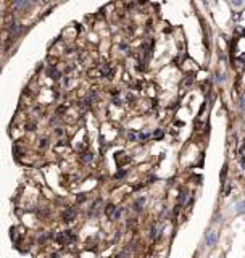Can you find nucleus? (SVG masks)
I'll list each match as a JSON object with an SVG mask.
<instances>
[{
    "label": "nucleus",
    "mask_w": 245,
    "mask_h": 258,
    "mask_svg": "<svg viewBox=\"0 0 245 258\" xmlns=\"http://www.w3.org/2000/svg\"><path fill=\"white\" fill-rule=\"evenodd\" d=\"M76 239V235L73 234V231H64V232H60L56 235V242L60 243V245H66V243L73 242Z\"/></svg>",
    "instance_id": "1"
},
{
    "label": "nucleus",
    "mask_w": 245,
    "mask_h": 258,
    "mask_svg": "<svg viewBox=\"0 0 245 258\" xmlns=\"http://www.w3.org/2000/svg\"><path fill=\"white\" fill-rule=\"evenodd\" d=\"M74 216H76V211H74L73 208H68V210H64V211H63V214H61L63 221H66V223H69V221H73V219H74Z\"/></svg>",
    "instance_id": "2"
},
{
    "label": "nucleus",
    "mask_w": 245,
    "mask_h": 258,
    "mask_svg": "<svg viewBox=\"0 0 245 258\" xmlns=\"http://www.w3.org/2000/svg\"><path fill=\"white\" fill-rule=\"evenodd\" d=\"M161 231H163V224H161V223L153 224V226H152V231H150V237H152V239H156L158 235L161 234Z\"/></svg>",
    "instance_id": "3"
},
{
    "label": "nucleus",
    "mask_w": 245,
    "mask_h": 258,
    "mask_svg": "<svg viewBox=\"0 0 245 258\" xmlns=\"http://www.w3.org/2000/svg\"><path fill=\"white\" fill-rule=\"evenodd\" d=\"M216 240H218V234L216 232H208L206 234V245L208 247H213L216 243Z\"/></svg>",
    "instance_id": "4"
},
{
    "label": "nucleus",
    "mask_w": 245,
    "mask_h": 258,
    "mask_svg": "<svg viewBox=\"0 0 245 258\" xmlns=\"http://www.w3.org/2000/svg\"><path fill=\"white\" fill-rule=\"evenodd\" d=\"M47 76H50L52 79H60V71L55 69L53 66H48L47 68Z\"/></svg>",
    "instance_id": "5"
},
{
    "label": "nucleus",
    "mask_w": 245,
    "mask_h": 258,
    "mask_svg": "<svg viewBox=\"0 0 245 258\" xmlns=\"http://www.w3.org/2000/svg\"><path fill=\"white\" fill-rule=\"evenodd\" d=\"M143 205H145V197H139V198L134 202V210H135V211H140V210L143 208Z\"/></svg>",
    "instance_id": "6"
},
{
    "label": "nucleus",
    "mask_w": 245,
    "mask_h": 258,
    "mask_svg": "<svg viewBox=\"0 0 245 258\" xmlns=\"http://www.w3.org/2000/svg\"><path fill=\"white\" fill-rule=\"evenodd\" d=\"M100 71H102L103 77H108V76H111V74H113V69H111L110 64H103V66L100 68Z\"/></svg>",
    "instance_id": "7"
},
{
    "label": "nucleus",
    "mask_w": 245,
    "mask_h": 258,
    "mask_svg": "<svg viewBox=\"0 0 245 258\" xmlns=\"http://www.w3.org/2000/svg\"><path fill=\"white\" fill-rule=\"evenodd\" d=\"M26 5H27V0H16L15 2V5H13V10H23V8H26Z\"/></svg>",
    "instance_id": "8"
},
{
    "label": "nucleus",
    "mask_w": 245,
    "mask_h": 258,
    "mask_svg": "<svg viewBox=\"0 0 245 258\" xmlns=\"http://www.w3.org/2000/svg\"><path fill=\"white\" fill-rule=\"evenodd\" d=\"M114 213H116V206L114 205H106V216L108 218H114Z\"/></svg>",
    "instance_id": "9"
},
{
    "label": "nucleus",
    "mask_w": 245,
    "mask_h": 258,
    "mask_svg": "<svg viewBox=\"0 0 245 258\" xmlns=\"http://www.w3.org/2000/svg\"><path fill=\"white\" fill-rule=\"evenodd\" d=\"M81 160H82V163H90V161L93 160V155H92L90 152H84V153L81 155Z\"/></svg>",
    "instance_id": "10"
},
{
    "label": "nucleus",
    "mask_w": 245,
    "mask_h": 258,
    "mask_svg": "<svg viewBox=\"0 0 245 258\" xmlns=\"http://www.w3.org/2000/svg\"><path fill=\"white\" fill-rule=\"evenodd\" d=\"M187 202V192H182L181 195H179V200H177V206H184Z\"/></svg>",
    "instance_id": "11"
},
{
    "label": "nucleus",
    "mask_w": 245,
    "mask_h": 258,
    "mask_svg": "<svg viewBox=\"0 0 245 258\" xmlns=\"http://www.w3.org/2000/svg\"><path fill=\"white\" fill-rule=\"evenodd\" d=\"M89 76L93 77V79H97V77H103V74H102V71H100V69H90L89 71Z\"/></svg>",
    "instance_id": "12"
},
{
    "label": "nucleus",
    "mask_w": 245,
    "mask_h": 258,
    "mask_svg": "<svg viewBox=\"0 0 245 258\" xmlns=\"http://www.w3.org/2000/svg\"><path fill=\"white\" fill-rule=\"evenodd\" d=\"M129 255H131V248L127 247V248H124V250H122V252H119L116 258H129Z\"/></svg>",
    "instance_id": "13"
},
{
    "label": "nucleus",
    "mask_w": 245,
    "mask_h": 258,
    "mask_svg": "<svg viewBox=\"0 0 245 258\" xmlns=\"http://www.w3.org/2000/svg\"><path fill=\"white\" fill-rule=\"evenodd\" d=\"M235 211H237V213H243V211H245V202H239V203H237Z\"/></svg>",
    "instance_id": "14"
},
{
    "label": "nucleus",
    "mask_w": 245,
    "mask_h": 258,
    "mask_svg": "<svg viewBox=\"0 0 245 258\" xmlns=\"http://www.w3.org/2000/svg\"><path fill=\"white\" fill-rule=\"evenodd\" d=\"M150 137V134L148 132H140L139 135H137V139H140V140H147Z\"/></svg>",
    "instance_id": "15"
},
{
    "label": "nucleus",
    "mask_w": 245,
    "mask_h": 258,
    "mask_svg": "<svg viewBox=\"0 0 245 258\" xmlns=\"http://www.w3.org/2000/svg\"><path fill=\"white\" fill-rule=\"evenodd\" d=\"M47 145H48V139H40L39 140V147L40 148H45Z\"/></svg>",
    "instance_id": "16"
},
{
    "label": "nucleus",
    "mask_w": 245,
    "mask_h": 258,
    "mask_svg": "<svg viewBox=\"0 0 245 258\" xmlns=\"http://www.w3.org/2000/svg\"><path fill=\"white\" fill-rule=\"evenodd\" d=\"M226 173H227V166L222 168V173H221V182H222V184L226 182Z\"/></svg>",
    "instance_id": "17"
},
{
    "label": "nucleus",
    "mask_w": 245,
    "mask_h": 258,
    "mask_svg": "<svg viewBox=\"0 0 245 258\" xmlns=\"http://www.w3.org/2000/svg\"><path fill=\"white\" fill-rule=\"evenodd\" d=\"M153 137H155V139H161V137H163V131H160V129L153 131Z\"/></svg>",
    "instance_id": "18"
},
{
    "label": "nucleus",
    "mask_w": 245,
    "mask_h": 258,
    "mask_svg": "<svg viewBox=\"0 0 245 258\" xmlns=\"http://www.w3.org/2000/svg\"><path fill=\"white\" fill-rule=\"evenodd\" d=\"M192 82H193V76H187V79L184 81V85L187 87V85H190Z\"/></svg>",
    "instance_id": "19"
},
{
    "label": "nucleus",
    "mask_w": 245,
    "mask_h": 258,
    "mask_svg": "<svg viewBox=\"0 0 245 258\" xmlns=\"http://www.w3.org/2000/svg\"><path fill=\"white\" fill-rule=\"evenodd\" d=\"M127 139L131 142H134V140H137V135H135L134 132H127Z\"/></svg>",
    "instance_id": "20"
},
{
    "label": "nucleus",
    "mask_w": 245,
    "mask_h": 258,
    "mask_svg": "<svg viewBox=\"0 0 245 258\" xmlns=\"http://www.w3.org/2000/svg\"><path fill=\"white\" fill-rule=\"evenodd\" d=\"M230 2H232L234 6H242L243 5V0H230Z\"/></svg>",
    "instance_id": "21"
},
{
    "label": "nucleus",
    "mask_w": 245,
    "mask_h": 258,
    "mask_svg": "<svg viewBox=\"0 0 245 258\" xmlns=\"http://www.w3.org/2000/svg\"><path fill=\"white\" fill-rule=\"evenodd\" d=\"M124 176H126V171H119V173H116V176H114V177H116V179H122Z\"/></svg>",
    "instance_id": "22"
},
{
    "label": "nucleus",
    "mask_w": 245,
    "mask_h": 258,
    "mask_svg": "<svg viewBox=\"0 0 245 258\" xmlns=\"http://www.w3.org/2000/svg\"><path fill=\"white\" fill-rule=\"evenodd\" d=\"M55 134H56V135H63V134H64L63 127H56V129H55Z\"/></svg>",
    "instance_id": "23"
},
{
    "label": "nucleus",
    "mask_w": 245,
    "mask_h": 258,
    "mask_svg": "<svg viewBox=\"0 0 245 258\" xmlns=\"http://www.w3.org/2000/svg\"><path fill=\"white\" fill-rule=\"evenodd\" d=\"M113 103H114V105H121L122 100H121L119 97H114V98H113Z\"/></svg>",
    "instance_id": "24"
},
{
    "label": "nucleus",
    "mask_w": 245,
    "mask_h": 258,
    "mask_svg": "<svg viewBox=\"0 0 245 258\" xmlns=\"http://www.w3.org/2000/svg\"><path fill=\"white\" fill-rule=\"evenodd\" d=\"M240 106H242V110H245V94H243L242 98H240Z\"/></svg>",
    "instance_id": "25"
},
{
    "label": "nucleus",
    "mask_w": 245,
    "mask_h": 258,
    "mask_svg": "<svg viewBox=\"0 0 245 258\" xmlns=\"http://www.w3.org/2000/svg\"><path fill=\"white\" fill-rule=\"evenodd\" d=\"M64 110H66V106H58L56 113H58V114H63V113H64Z\"/></svg>",
    "instance_id": "26"
},
{
    "label": "nucleus",
    "mask_w": 245,
    "mask_h": 258,
    "mask_svg": "<svg viewBox=\"0 0 245 258\" xmlns=\"http://www.w3.org/2000/svg\"><path fill=\"white\" fill-rule=\"evenodd\" d=\"M27 129H29V131H34V129H35V123H29V124H27Z\"/></svg>",
    "instance_id": "27"
},
{
    "label": "nucleus",
    "mask_w": 245,
    "mask_h": 258,
    "mask_svg": "<svg viewBox=\"0 0 245 258\" xmlns=\"http://www.w3.org/2000/svg\"><path fill=\"white\" fill-rule=\"evenodd\" d=\"M84 198H85V195H84V194H79V195H77V202H82Z\"/></svg>",
    "instance_id": "28"
},
{
    "label": "nucleus",
    "mask_w": 245,
    "mask_h": 258,
    "mask_svg": "<svg viewBox=\"0 0 245 258\" xmlns=\"http://www.w3.org/2000/svg\"><path fill=\"white\" fill-rule=\"evenodd\" d=\"M119 48H121V50H124V52H127V50H129V47H127L126 44H121V45H119Z\"/></svg>",
    "instance_id": "29"
},
{
    "label": "nucleus",
    "mask_w": 245,
    "mask_h": 258,
    "mask_svg": "<svg viewBox=\"0 0 245 258\" xmlns=\"http://www.w3.org/2000/svg\"><path fill=\"white\" fill-rule=\"evenodd\" d=\"M219 219H222V216H219V214H216V216H214V223H218Z\"/></svg>",
    "instance_id": "30"
},
{
    "label": "nucleus",
    "mask_w": 245,
    "mask_h": 258,
    "mask_svg": "<svg viewBox=\"0 0 245 258\" xmlns=\"http://www.w3.org/2000/svg\"><path fill=\"white\" fill-rule=\"evenodd\" d=\"M63 84L68 85V84H69V77H64V79H63Z\"/></svg>",
    "instance_id": "31"
},
{
    "label": "nucleus",
    "mask_w": 245,
    "mask_h": 258,
    "mask_svg": "<svg viewBox=\"0 0 245 258\" xmlns=\"http://www.w3.org/2000/svg\"><path fill=\"white\" fill-rule=\"evenodd\" d=\"M52 258H58V253H53V255H52Z\"/></svg>",
    "instance_id": "32"
}]
</instances>
